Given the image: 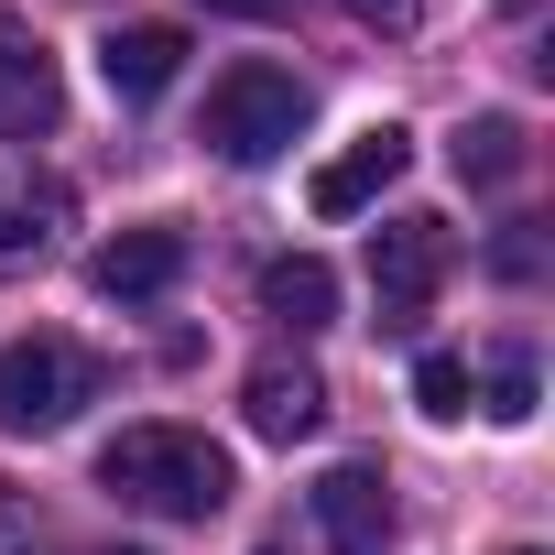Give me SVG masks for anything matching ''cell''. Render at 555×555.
Masks as SVG:
<instances>
[{
    "mask_svg": "<svg viewBox=\"0 0 555 555\" xmlns=\"http://www.w3.org/2000/svg\"><path fill=\"white\" fill-rule=\"evenodd\" d=\"M99 490H120V501L164 512V522H207V512H229L240 468H229V447L196 436V425H120V436L99 447Z\"/></svg>",
    "mask_w": 555,
    "mask_h": 555,
    "instance_id": "cell-1",
    "label": "cell"
},
{
    "mask_svg": "<svg viewBox=\"0 0 555 555\" xmlns=\"http://www.w3.org/2000/svg\"><path fill=\"white\" fill-rule=\"evenodd\" d=\"M306 109H317V99H306L295 66H261V55H250V66H229V77L207 88V131H196V142L250 175V164H272V153L306 142Z\"/></svg>",
    "mask_w": 555,
    "mask_h": 555,
    "instance_id": "cell-2",
    "label": "cell"
},
{
    "mask_svg": "<svg viewBox=\"0 0 555 555\" xmlns=\"http://www.w3.org/2000/svg\"><path fill=\"white\" fill-rule=\"evenodd\" d=\"M109 392V360H88L77 338H12L0 349V436H55Z\"/></svg>",
    "mask_w": 555,
    "mask_h": 555,
    "instance_id": "cell-3",
    "label": "cell"
},
{
    "mask_svg": "<svg viewBox=\"0 0 555 555\" xmlns=\"http://www.w3.org/2000/svg\"><path fill=\"white\" fill-rule=\"evenodd\" d=\"M447 272H457V229H447V218L403 207V218H382V229H371V306H382V327H392V338H414V327H425V306H436Z\"/></svg>",
    "mask_w": 555,
    "mask_h": 555,
    "instance_id": "cell-4",
    "label": "cell"
},
{
    "mask_svg": "<svg viewBox=\"0 0 555 555\" xmlns=\"http://www.w3.org/2000/svg\"><path fill=\"white\" fill-rule=\"evenodd\" d=\"M55 120H66V77H55L44 34L0 12V142H44Z\"/></svg>",
    "mask_w": 555,
    "mask_h": 555,
    "instance_id": "cell-5",
    "label": "cell"
},
{
    "mask_svg": "<svg viewBox=\"0 0 555 555\" xmlns=\"http://www.w3.org/2000/svg\"><path fill=\"white\" fill-rule=\"evenodd\" d=\"M88 284L109 295V306H153V295H175L185 284V229H120V240H99V261H88Z\"/></svg>",
    "mask_w": 555,
    "mask_h": 555,
    "instance_id": "cell-6",
    "label": "cell"
},
{
    "mask_svg": "<svg viewBox=\"0 0 555 555\" xmlns=\"http://www.w3.org/2000/svg\"><path fill=\"white\" fill-rule=\"evenodd\" d=\"M403 164H414V142H403V131L382 120V131H360L349 153H327V164H317L306 207H317V218H360V207H382V185H392Z\"/></svg>",
    "mask_w": 555,
    "mask_h": 555,
    "instance_id": "cell-7",
    "label": "cell"
},
{
    "mask_svg": "<svg viewBox=\"0 0 555 555\" xmlns=\"http://www.w3.org/2000/svg\"><path fill=\"white\" fill-rule=\"evenodd\" d=\"M317 533H327L338 555H382V544H392V479H382L371 457L327 468V479H317Z\"/></svg>",
    "mask_w": 555,
    "mask_h": 555,
    "instance_id": "cell-8",
    "label": "cell"
},
{
    "mask_svg": "<svg viewBox=\"0 0 555 555\" xmlns=\"http://www.w3.org/2000/svg\"><path fill=\"white\" fill-rule=\"evenodd\" d=\"M240 414H250V436H272V447L317 436V425H327V382H317V360H261V371L240 382Z\"/></svg>",
    "mask_w": 555,
    "mask_h": 555,
    "instance_id": "cell-9",
    "label": "cell"
},
{
    "mask_svg": "<svg viewBox=\"0 0 555 555\" xmlns=\"http://www.w3.org/2000/svg\"><path fill=\"white\" fill-rule=\"evenodd\" d=\"M175 66H185V34L175 23H120L109 44H99V77H109V99H164L175 88Z\"/></svg>",
    "mask_w": 555,
    "mask_h": 555,
    "instance_id": "cell-10",
    "label": "cell"
},
{
    "mask_svg": "<svg viewBox=\"0 0 555 555\" xmlns=\"http://www.w3.org/2000/svg\"><path fill=\"white\" fill-rule=\"evenodd\" d=\"M261 317H272V327H295V338L338 327V272H327L317 250H295V261H261Z\"/></svg>",
    "mask_w": 555,
    "mask_h": 555,
    "instance_id": "cell-11",
    "label": "cell"
},
{
    "mask_svg": "<svg viewBox=\"0 0 555 555\" xmlns=\"http://www.w3.org/2000/svg\"><path fill=\"white\" fill-rule=\"evenodd\" d=\"M457 175H468V185H512V175H522V120H501V109L468 120V131H457Z\"/></svg>",
    "mask_w": 555,
    "mask_h": 555,
    "instance_id": "cell-12",
    "label": "cell"
},
{
    "mask_svg": "<svg viewBox=\"0 0 555 555\" xmlns=\"http://www.w3.org/2000/svg\"><path fill=\"white\" fill-rule=\"evenodd\" d=\"M414 403H425L436 425H457V414L479 403V392H468V360H457V349H425V360H414Z\"/></svg>",
    "mask_w": 555,
    "mask_h": 555,
    "instance_id": "cell-13",
    "label": "cell"
},
{
    "mask_svg": "<svg viewBox=\"0 0 555 555\" xmlns=\"http://www.w3.org/2000/svg\"><path fill=\"white\" fill-rule=\"evenodd\" d=\"M479 414H490V425H533V360H522V349H501V360H490Z\"/></svg>",
    "mask_w": 555,
    "mask_h": 555,
    "instance_id": "cell-14",
    "label": "cell"
},
{
    "mask_svg": "<svg viewBox=\"0 0 555 555\" xmlns=\"http://www.w3.org/2000/svg\"><path fill=\"white\" fill-rule=\"evenodd\" d=\"M349 12L382 23V34H414V23H425V0H349Z\"/></svg>",
    "mask_w": 555,
    "mask_h": 555,
    "instance_id": "cell-15",
    "label": "cell"
},
{
    "mask_svg": "<svg viewBox=\"0 0 555 555\" xmlns=\"http://www.w3.org/2000/svg\"><path fill=\"white\" fill-rule=\"evenodd\" d=\"M0 555H34V512H23L12 490H0Z\"/></svg>",
    "mask_w": 555,
    "mask_h": 555,
    "instance_id": "cell-16",
    "label": "cell"
},
{
    "mask_svg": "<svg viewBox=\"0 0 555 555\" xmlns=\"http://www.w3.org/2000/svg\"><path fill=\"white\" fill-rule=\"evenodd\" d=\"M207 12H229V23H284L295 0H207Z\"/></svg>",
    "mask_w": 555,
    "mask_h": 555,
    "instance_id": "cell-17",
    "label": "cell"
},
{
    "mask_svg": "<svg viewBox=\"0 0 555 555\" xmlns=\"http://www.w3.org/2000/svg\"><path fill=\"white\" fill-rule=\"evenodd\" d=\"M512 555H544V544H512Z\"/></svg>",
    "mask_w": 555,
    "mask_h": 555,
    "instance_id": "cell-18",
    "label": "cell"
},
{
    "mask_svg": "<svg viewBox=\"0 0 555 555\" xmlns=\"http://www.w3.org/2000/svg\"><path fill=\"white\" fill-rule=\"evenodd\" d=\"M99 555H109V544H99ZM120 555H142V544H120Z\"/></svg>",
    "mask_w": 555,
    "mask_h": 555,
    "instance_id": "cell-19",
    "label": "cell"
},
{
    "mask_svg": "<svg viewBox=\"0 0 555 555\" xmlns=\"http://www.w3.org/2000/svg\"><path fill=\"white\" fill-rule=\"evenodd\" d=\"M261 555H272V544H261Z\"/></svg>",
    "mask_w": 555,
    "mask_h": 555,
    "instance_id": "cell-20",
    "label": "cell"
}]
</instances>
